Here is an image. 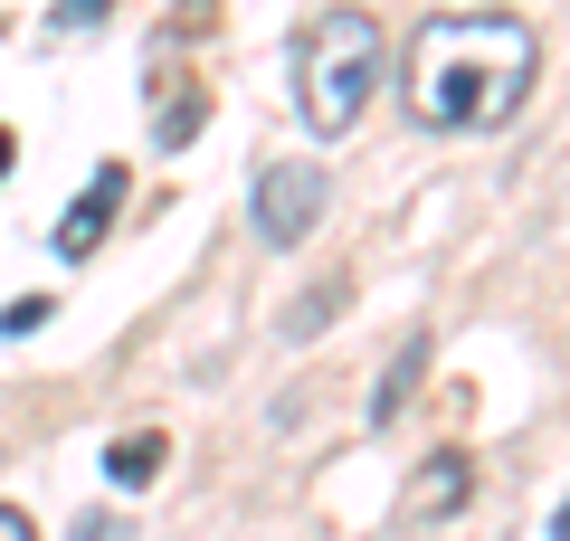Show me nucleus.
I'll return each mask as SVG.
<instances>
[{
	"instance_id": "9b49d317",
	"label": "nucleus",
	"mask_w": 570,
	"mask_h": 541,
	"mask_svg": "<svg viewBox=\"0 0 570 541\" xmlns=\"http://www.w3.org/2000/svg\"><path fill=\"white\" fill-rule=\"evenodd\" d=\"M551 541H570V503H561V522H551Z\"/></svg>"
},
{
	"instance_id": "6e6552de",
	"label": "nucleus",
	"mask_w": 570,
	"mask_h": 541,
	"mask_svg": "<svg viewBox=\"0 0 570 541\" xmlns=\"http://www.w3.org/2000/svg\"><path fill=\"white\" fill-rule=\"evenodd\" d=\"M0 541H39V522H29L20 503H0Z\"/></svg>"
},
{
	"instance_id": "0eeeda50",
	"label": "nucleus",
	"mask_w": 570,
	"mask_h": 541,
	"mask_svg": "<svg viewBox=\"0 0 570 541\" xmlns=\"http://www.w3.org/2000/svg\"><path fill=\"white\" fill-rule=\"evenodd\" d=\"M456 494H466V465H456V456H438V475L419 484V513H448Z\"/></svg>"
},
{
	"instance_id": "20e7f679",
	"label": "nucleus",
	"mask_w": 570,
	"mask_h": 541,
	"mask_svg": "<svg viewBox=\"0 0 570 541\" xmlns=\"http://www.w3.org/2000/svg\"><path fill=\"white\" fill-rule=\"evenodd\" d=\"M115 209H124V161H105L77 200H67V219H58V257H96L105 228H115Z\"/></svg>"
},
{
	"instance_id": "423d86ee",
	"label": "nucleus",
	"mask_w": 570,
	"mask_h": 541,
	"mask_svg": "<svg viewBox=\"0 0 570 541\" xmlns=\"http://www.w3.org/2000/svg\"><path fill=\"white\" fill-rule=\"evenodd\" d=\"M163 456H171V446L153 437V427H142V437L105 446V475H115V484H153V475H163Z\"/></svg>"
},
{
	"instance_id": "39448f33",
	"label": "nucleus",
	"mask_w": 570,
	"mask_h": 541,
	"mask_svg": "<svg viewBox=\"0 0 570 541\" xmlns=\"http://www.w3.org/2000/svg\"><path fill=\"white\" fill-rule=\"evenodd\" d=\"M428 381V342H400V352H390V381H381V400H371V419H400V400H409V390H419Z\"/></svg>"
},
{
	"instance_id": "f257e3e1",
	"label": "nucleus",
	"mask_w": 570,
	"mask_h": 541,
	"mask_svg": "<svg viewBox=\"0 0 570 541\" xmlns=\"http://www.w3.org/2000/svg\"><path fill=\"white\" fill-rule=\"evenodd\" d=\"M532 77H542L532 20H513V10H438L409 39L400 96H409L419 134H494V124L523 115Z\"/></svg>"
},
{
	"instance_id": "f03ea898",
	"label": "nucleus",
	"mask_w": 570,
	"mask_h": 541,
	"mask_svg": "<svg viewBox=\"0 0 570 541\" xmlns=\"http://www.w3.org/2000/svg\"><path fill=\"white\" fill-rule=\"evenodd\" d=\"M381 67H390V48H381V20H371V10H324V20H305V39H295V105H305V124L324 142H343L352 124H362Z\"/></svg>"
},
{
	"instance_id": "1a4fd4ad",
	"label": "nucleus",
	"mask_w": 570,
	"mask_h": 541,
	"mask_svg": "<svg viewBox=\"0 0 570 541\" xmlns=\"http://www.w3.org/2000/svg\"><path fill=\"white\" fill-rule=\"evenodd\" d=\"M10 161H20V134H10V124H0V180H10Z\"/></svg>"
},
{
	"instance_id": "9d476101",
	"label": "nucleus",
	"mask_w": 570,
	"mask_h": 541,
	"mask_svg": "<svg viewBox=\"0 0 570 541\" xmlns=\"http://www.w3.org/2000/svg\"><path fill=\"white\" fill-rule=\"evenodd\" d=\"M96 10H105V0H67V20H77V29H86V20H96Z\"/></svg>"
},
{
	"instance_id": "7ed1b4c3",
	"label": "nucleus",
	"mask_w": 570,
	"mask_h": 541,
	"mask_svg": "<svg viewBox=\"0 0 570 541\" xmlns=\"http://www.w3.org/2000/svg\"><path fill=\"white\" fill-rule=\"evenodd\" d=\"M324 161H266V180H257V238L266 247H305L314 238V219H324Z\"/></svg>"
}]
</instances>
